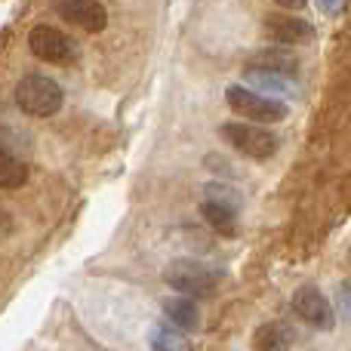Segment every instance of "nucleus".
I'll list each match as a JSON object with an SVG mask.
<instances>
[{"label": "nucleus", "instance_id": "f257e3e1", "mask_svg": "<svg viewBox=\"0 0 351 351\" xmlns=\"http://www.w3.org/2000/svg\"><path fill=\"white\" fill-rule=\"evenodd\" d=\"M62 86L47 74H28L16 86V105L28 117H53L62 108Z\"/></svg>", "mask_w": 351, "mask_h": 351}, {"label": "nucleus", "instance_id": "f03ea898", "mask_svg": "<svg viewBox=\"0 0 351 351\" xmlns=\"http://www.w3.org/2000/svg\"><path fill=\"white\" fill-rule=\"evenodd\" d=\"M164 284L182 293L185 299H206L216 290L219 274L197 259H176L164 268Z\"/></svg>", "mask_w": 351, "mask_h": 351}, {"label": "nucleus", "instance_id": "7ed1b4c3", "mask_svg": "<svg viewBox=\"0 0 351 351\" xmlns=\"http://www.w3.org/2000/svg\"><path fill=\"white\" fill-rule=\"evenodd\" d=\"M222 139L228 142L234 152H241L243 158H253V160H268L278 154V136L271 133L268 127H259V123H222Z\"/></svg>", "mask_w": 351, "mask_h": 351}, {"label": "nucleus", "instance_id": "20e7f679", "mask_svg": "<svg viewBox=\"0 0 351 351\" xmlns=\"http://www.w3.org/2000/svg\"><path fill=\"white\" fill-rule=\"evenodd\" d=\"M225 102H228V108L234 111L237 117H243V121H259V127L287 117L284 102H278V99H271V96H259V93H253L250 86H228V90H225Z\"/></svg>", "mask_w": 351, "mask_h": 351}, {"label": "nucleus", "instance_id": "39448f33", "mask_svg": "<svg viewBox=\"0 0 351 351\" xmlns=\"http://www.w3.org/2000/svg\"><path fill=\"white\" fill-rule=\"evenodd\" d=\"M28 49L31 56H37L40 62H49V65H71L77 59L74 37H68L65 31L53 28V25H34L28 31Z\"/></svg>", "mask_w": 351, "mask_h": 351}, {"label": "nucleus", "instance_id": "423d86ee", "mask_svg": "<svg viewBox=\"0 0 351 351\" xmlns=\"http://www.w3.org/2000/svg\"><path fill=\"white\" fill-rule=\"evenodd\" d=\"M293 311H296V317H302L315 330H330L336 324L333 305L327 302V296L317 287H299L296 296H293Z\"/></svg>", "mask_w": 351, "mask_h": 351}, {"label": "nucleus", "instance_id": "0eeeda50", "mask_svg": "<svg viewBox=\"0 0 351 351\" xmlns=\"http://www.w3.org/2000/svg\"><path fill=\"white\" fill-rule=\"evenodd\" d=\"M265 37L278 47L290 49L296 43H305L315 37V28L311 22H305L302 16H287V12H271L265 16Z\"/></svg>", "mask_w": 351, "mask_h": 351}, {"label": "nucleus", "instance_id": "6e6552de", "mask_svg": "<svg viewBox=\"0 0 351 351\" xmlns=\"http://www.w3.org/2000/svg\"><path fill=\"white\" fill-rule=\"evenodd\" d=\"M247 71L274 74V77L293 80L299 74V56L293 53V49H284V47H268V49H259L256 56H250Z\"/></svg>", "mask_w": 351, "mask_h": 351}, {"label": "nucleus", "instance_id": "1a4fd4ad", "mask_svg": "<svg viewBox=\"0 0 351 351\" xmlns=\"http://www.w3.org/2000/svg\"><path fill=\"white\" fill-rule=\"evenodd\" d=\"M56 12L65 22L80 25L90 34H96V31H102L108 25V10L99 0H65V3H56Z\"/></svg>", "mask_w": 351, "mask_h": 351}, {"label": "nucleus", "instance_id": "9d476101", "mask_svg": "<svg viewBox=\"0 0 351 351\" xmlns=\"http://www.w3.org/2000/svg\"><path fill=\"white\" fill-rule=\"evenodd\" d=\"M164 315L170 317V327L176 330H185V333H197L200 330V311H197V305L191 302V299H185V296H170V299H164Z\"/></svg>", "mask_w": 351, "mask_h": 351}, {"label": "nucleus", "instance_id": "9b49d317", "mask_svg": "<svg viewBox=\"0 0 351 351\" xmlns=\"http://www.w3.org/2000/svg\"><path fill=\"white\" fill-rule=\"evenodd\" d=\"M293 330L287 324H262L253 336V351H290Z\"/></svg>", "mask_w": 351, "mask_h": 351}, {"label": "nucleus", "instance_id": "f8f14e48", "mask_svg": "<svg viewBox=\"0 0 351 351\" xmlns=\"http://www.w3.org/2000/svg\"><path fill=\"white\" fill-rule=\"evenodd\" d=\"M28 182V167L22 158L10 152V148L0 145V191H16Z\"/></svg>", "mask_w": 351, "mask_h": 351}, {"label": "nucleus", "instance_id": "ddd939ff", "mask_svg": "<svg viewBox=\"0 0 351 351\" xmlns=\"http://www.w3.org/2000/svg\"><path fill=\"white\" fill-rule=\"evenodd\" d=\"M200 216H204V222L210 225L216 234H222V237L237 234V216H234V210H228V206L204 200V204H200Z\"/></svg>", "mask_w": 351, "mask_h": 351}, {"label": "nucleus", "instance_id": "4468645a", "mask_svg": "<svg viewBox=\"0 0 351 351\" xmlns=\"http://www.w3.org/2000/svg\"><path fill=\"white\" fill-rule=\"evenodd\" d=\"M148 342H152L154 351H185L188 348L185 333L170 327V324H158V327L152 330V336H148Z\"/></svg>", "mask_w": 351, "mask_h": 351}, {"label": "nucleus", "instance_id": "2eb2a0df", "mask_svg": "<svg viewBox=\"0 0 351 351\" xmlns=\"http://www.w3.org/2000/svg\"><path fill=\"white\" fill-rule=\"evenodd\" d=\"M247 80L256 86L253 93H259V96H268V93H296V86H293V80H287V77H274V74L247 71Z\"/></svg>", "mask_w": 351, "mask_h": 351}, {"label": "nucleus", "instance_id": "dca6fc26", "mask_svg": "<svg viewBox=\"0 0 351 351\" xmlns=\"http://www.w3.org/2000/svg\"><path fill=\"white\" fill-rule=\"evenodd\" d=\"M206 200L222 204V206H228V210H234V206L241 204V197H237L231 188H225V185H206Z\"/></svg>", "mask_w": 351, "mask_h": 351}, {"label": "nucleus", "instance_id": "f3484780", "mask_svg": "<svg viewBox=\"0 0 351 351\" xmlns=\"http://www.w3.org/2000/svg\"><path fill=\"white\" fill-rule=\"evenodd\" d=\"M339 311L351 321V284H342L339 287Z\"/></svg>", "mask_w": 351, "mask_h": 351}, {"label": "nucleus", "instance_id": "a211bd4d", "mask_svg": "<svg viewBox=\"0 0 351 351\" xmlns=\"http://www.w3.org/2000/svg\"><path fill=\"white\" fill-rule=\"evenodd\" d=\"M10 234H12V216L3 210V206H0V241H3V237H10Z\"/></svg>", "mask_w": 351, "mask_h": 351}, {"label": "nucleus", "instance_id": "6ab92c4d", "mask_svg": "<svg viewBox=\"0 0 351 351\" xmlns=\"http://www.w3.org/2000/svg\"><path fill=\"white\" fill-rule=\"evenodd\" d=\"M324 12H342V3H321Z\"/></svg>", "mask_w": 351, "mask_h": 351}, {"label": "nucleus", "instance_id": "aec40b11", "mask_svg": "<svg viewBox=\"0 0 351 351\" xmlns=\"http://www.w3.org/2000/svg\"><path fill=\"white\" fill-rule=\"evenodd\" d=\"M348 256H351V253H348Z\"/></svg>", "mask_w": 351, "mask_h": 351}]
</instances>
